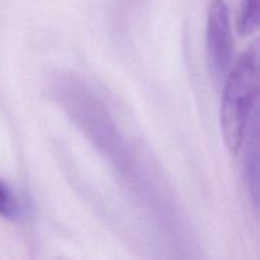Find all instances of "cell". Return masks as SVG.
<instances>
[{
  "mask_svg": "<svg viewBox=\"0 0 260 260\" xmlns=\"http://www.w3.org/2000/svg\"><path fill=\"white\" fill-rule=\"evenodd\" d=\"M260 99V37L234 65L223 89L221 128L229 150L238 154L249 119Z\"/></svg>",
  "mask_w": 260,
  "mask_h": 260,
  "instance_id": "obj_1",
  "label": "cell"
},
{
  "mask_svg": "<svg viewBox=\"0 0 260 260\" xmlns=\"http://www.w3.org/2000/svg\"><path fill=\"white\" fill-rule=\"evenodd\" d=\"M260 28V0H244L238 19L240 36H250Z\"/></svg>",
  "mask_w": 260,
  "mask_h": 260,
  "instance_id": "obj_4",
  "label": "cell"
},
{
  "mask_svg": "<svg viewBox=\"0 0 260 260\" xmlns=\"http://www.w3.org/2000/svg\"><path fill=\"white\" fill-rule=\"evenodd\" d=\"M249 119V139L246 146V173L249 177L251 196L260 203V103L254 108Z\"/></svg>",
  "mask_w": 260,
  "mask_h": 260,
  "instance_id": "obj_3",
  "label": "cell"
},
{
  "mask_svg": "<svg viewBox=\"0 0 260 260\" xmlns=\"http://www.w3.org/2000/svg\"><path fill=\"white\" fill-rule=\"evenodd\" d=\"M20 215V205L12 188L0 180V216L7 220H17Z\"/></svg>",
  "mask_w": 260,
  "mask_h": 260,
  "instance_id": "obj_5",
  "label": "cell"
},
{
  "mask_svg": "<svg viewBox=\"0 0 260 260\" xmlns=\"http://www.w3.org/2000/svg\"><path fill=\"white\" fill-rule=\"evenodd\" d=\"M230 14L225 0H212L207 22V57L211 73L220 79L228 71L233 57Z\"/></svg>",
  "mask_w": 260,
  "mask_h": 260,
  "instance_id": "obj_2",
  "label": "cell"
}]
</instances>
